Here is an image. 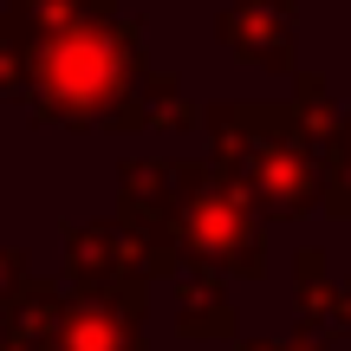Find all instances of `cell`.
<instances>
[{
  "label": "cell",
  "mask_w": 351,
  "mask_h": 351,
  "mask_svg": "<svg viewBox=\"0 0 351 351\" xmlns=\"http://www.w3.org/2000/svg\"><path fill=\"white\" fill-rule=\"evenodd\" d=\"M13 72L39 117L98 124L124 117L130 91L143 85L130 26L98 13H39V26H13Z\"/></svg>",
  "instance_id": "cell-1"
},
{
  "label": "cell",
  "mask_w": 351,
  "mask_h": 351,
  "mask_svg": "<svg viewBox=\"0 0 351 351\" xmlns=\"http://www.w3.org/2000/svg\"><path fill=\"white\" fill-rule=\"evenodd\" d=\"M215 150L221 163H234L241 189L261 195L274 215H300L306 202L319 195V163L300 137H293L287 111H241V104H221L215 111Z\"/></svg>",
  "instance_id": "cell-2"
},
{
  "label": "cell",
  "mask_w": 351,
  "mask_h": 351,
  "mask_svg": "<svg viewBox=\"0 0 351 351\" xmlns=\"http://www.w3.org/2000/svg\"><path fill=\"white\" fill-rule=\"evenodd\" d=\"M176 228H182L189 254L208 267H261V215L241 202L234 182L215 169H176Z\"/></svg>",
  "instance_id": "cell-3"
},
{
  "label": "cell",
  "mask_w": 351,
  "mask_h": 351,
  "mask_svg": "<svg viewBox=\"0 0 351 351\" xmlns=\"http://www.w3.org/2000/svg\"><path fill=\"white\" fill-rule=\"evenodd\" d=\"M293 0H234L221 13V39L254 65H287L293 52Z\"/></svg>",
  "instance_id": "cell-4"
},
{
  "label": "cell",
  "mask_w": 351,
  "mask_h": 351,
  "mask_svg": "<svg viewBox=\"0 0 351 351\" xmlns=\"http://www.w3.org/2000/svg\"><path fill=\"white\" fill-rule=\"evenodd\" d=\"M52 351H137V300L98 293V300L72 306V313L59 319Z\"/></svg>",
  "instance_id": "cell-5"
},
{
  "label": "cell",
  "mask_w": 351,
  "mask_h": 351,
  "mask_svg": "<svg viewBox=\"0 0 351 351\" xmlns=\"http://www.w3.org/2000/svg\"><path fill=\"white\" fill-rule=\"evenodd\" d=\"M26 7H39V13H72V0H26Z\"/></svg>",
  "instance_id": "cell-6"
},
{
  "label": "cell",
  "mask_w": 351,
  "mask_h": 351,
  "mask_svg": "<svg viewBox=\"0 0 351 351\" xmlns=\"http://www.w3.org/2000/svg\"><path fill=\"white\" fill-rule=\"evenodd\" d=\"M13 267H20V261H13V247H0V274H13ZM0 287H7V280H0Z\"/></svg>",
  "instance_id": "cell-7"
},
{
  "label": "cell",
  "mask_w": 351,
  "mask_h": 351,
  "mask_svg": "<svg viewBox=\"0 0 351 351\" xmlns=\"http://www.w3.org/2000/svg\"><path fill=\"white\" fill-rule=\"evenodd\" d=\"M261 351H274V345H261ZM293 351H306V345H293Z\"/></svg>",
  "instance_id": "cell-8"
},
{
  "label": "cell",
  "mask_w": 351,
  "mask_h": 351,
  "mask_svg": "<svg viewBox=\"0 0 351 351\" xmlns=\"http://www.w3.org/2000/svg\"><path fill=\"white\" fill-rule=\"evenodd\" d=\"M345 124H351V117H345ZM345 137H351V130H345Z\"/></svg>",
  "instance_id": "cell-9"
}]
</instances>
